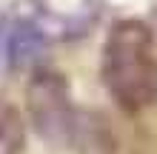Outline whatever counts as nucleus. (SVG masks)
<instances>
[{
  "instance_id": "f257e3e1",
  "label": "nucleus",
  "mask_w": 157,
  "mask_h": 154,
  "mask_svg": "<svg viewBox=\"0 0 157 154\" xmlns=\"http://www.w3.org/2000/svg\"><path fill=\"white\" fill-rule=\"evenodd\" d=\"M103 83L126 111H140L157 97V60L151 29L140 20H120L103 49Z\"/></svg>"
},
{
  "instance_id": "20e7f679",
  "label": "nucleus",
  "mask_w": 157,
  "mask_h": 154,
  "mask_svg": "<svg viewBox=\"0 0 157 154\" xmlns=\"http://www.w3.org/2000/svg\"><path fill=\"white\" fill-rule=\"evenodd\" d=\"M37 46H40V37L34 34L32 29H20L14 34V40H12V60L20 66L23 60H29L34 51H37Z\"/></svg>"
},
{
  "instance_id": "7ed1b4c3",
  "label": "nucleus",
  "mask_w": 157,
  "mask_h": 154,
  "mask_svg": "<svg viewBox=\"0 0 157 154\" xmlns=\"http://www.w3.org/2000/svg\"><path fill=\"white\" fill-rule=\"evenodd\" d=\"M26 148V123L20 108L0 103V154H23Z\"/></svg>"
},
{
  "instance_id": "f03ea898",
  "label": "nucleus",
  "mask_w": 157,
  "mask_h": 154,
  "mask_svg": "<svg viewBox=\"0 0 157 154\" xmlns=\"http://www.w3.org/2000/svg\"><path fill=\"white\" fill-rule=\"evenodd\" d=\"M26 108H29L32 126L37 129L43 140L69 146L77 111L69 100V86L63 74L52 69L37 71L26 88Z\"/></svg>"
}]
</instances>
